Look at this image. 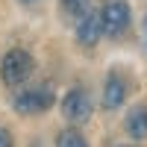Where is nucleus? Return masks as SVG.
Here are the masks:
<instances>
[{"instance_id": "obj_8", "label": "nucleus", "mask_w": 147, "mask_h": 147, "mask_svg": "<svg viewBox=\"0 0 147 147\" xmlns=\"http://www.w3.org/2000/svg\"><path fill=\"white\" fill-rule=\"evenodd\" d=\"M56 147H88V138H85L77 127L68 124V127L56 136Z\"/></svg>"}, {"instance_id": "obj_7", "label": "nucleus", "mask_w": 147, "mask_h": 147, "mask_svg": "<svg viewBox=\"0 0 147 147\" xmlns=\"http://www.w3.org/2000/svg\"><path fill=\"white\" fill-rule=\"evenodd\" d=\"M124 129L132 141H144L147 138V103H136L124 118Z\"/></svg>"}, {"instance_id": "obj_5", "label": "nucleus", "mask_w": 147, "mask_h": 147, "mask_svg": "<svg viewBox=\"0 0 147 147\" xmlns=\"http://www.w3.org/2000/svg\"><path fill=\"white\" fill-rule=\"evenodd\" d=\"M103 100L100 106L106 109V112H115V109H121L127 103V97H129V80L124 77L121 71H109V77L103 80Z\"/></svg>"}, {"instance_id": "obj_10", "label": "nucleus", "mask_w": 147, "mask_h": 147, "mask_svg": "<svg viewBox=\"0 0 147 147\" xmlns=\"http://www.w3.org/2000/svg\"><path fill=\"white\" fill-rule=\"evenodd\" d=\"M0 147H15V138H12V132L6 127H0Z\"/></svg>"}, {"instance_id": "obj_1", "label": "nucleus", "mask_w": 147, "mask_h": 147, "mask_svg": "<svg viewBox=\"0 0 147 147\" xmlns=\"http://www.w3.org/2000/svg\"><path fill=\"white\" fill-rule=\"evenodd\" d=\"M32 74H35V59L30 50L12 47V50L3 53V59H0V80H3L6 88H21Z\"/></svg>"}, {"instance_id": "obj_9", "label": "nucleus", "mask_w": 147, "mask_h": 147, "mask_svg": "<svg viewBox=\"0 0 147 147\" xmlns=\"http://www.w3.org/2000/svg\"><path fill=\"white\" fill-rule=\"evenodd\" d=\"M59 3H62V9L68 12V15H77V18L82 15L85 9H91V6H88V0H59Z\"/></svg>"}, {"instance_id": "obj_4", "label": "nucleus", "mask_w": 147, "mask_h": 147, "mask_svg": "<svg viewBox=\"0 0 147 147\" xmlns=\"http://www.w3.org/2000/svg\"><path fill=\"white\" fill-rule=\"evenodd\" d=\"M56 106V91L53 85H32L12 94V109L18 115H44Z\"/></svg>"}, {"instance_id": "obj_11", "label": "nucleus", "mask_w": 147, "mask_h": 147, "mask_svg": "<svg viewBox=\"0 0 147 147\" xmlns=\"http://www.w3.org/2000/svg\"><path fill=\"white\" fill-rule=\"evenodd\" d=\"M18 3H21V6H35L38 0H18Z\"/></svg>"}, {"instance_id": "obj_13", "label": "nucleus", "mask_w": 147, "mask_h": 147, "mask_svg": "<svg viewBox=\"0 0 147 147\" xmlns=\"http://www.w3.org/2000/svg\"><path fill=\"white\" fill-rule=\"evenodd\" d=\"M144 27H147V15H144Z\"/></svg>"}, {"instance_id": "obj_3", "label": "nucleus", "mask_w": 147, "mask_h": 147, "mask_svg": "<svg viewBox=\"0 0 147 147\" xmlns=\"http://www.w3.org/2000/svg\"><path fill=\"white\" fill-rule=\"evenodd\" d=\"M59 109H62V118L68 121L71 127H82V124H88L91 115H94L91 91L85 88V85H71V88L62 94V100H59Z\"/></svg>"}, {"instance_id": "obj_6", "label": "nucleus", "mask_w": 147, "mask_h": 147, "mask_svg": "<svg viewBox=\"0 0 147 147\" xmlns=\"http://www.w3.org/2000/svg\"><path fill=\"white\" fill-rule=\"evenodd\" d=\"M74 38H77L80 47L85 50H94L97 41L103 38V30H100V18H97L94 9H85L82 15L77 18V30H74Z\"/></svg>"}, {"instance_id": "obj_12", "label": "nucleus", "mask_w": 147, "mask_h": 147, "mask_svg": "<svg viewBox=\"0 0 147 147\" xmlns=\"http://www.w3.org/2000/svg\"><path fill=\"white\" fill-rule=\"evenodd\" d=\"M115 147H136V144H115Z\"/></svg>"}, {"instance_id": "obj_2", "label": "nucleus", "mask_w": 147, "mask_h": 147, "mask_svg": "<svg viewBox=\"0 0 147 147\" xmlns=\"http://www.w3.org/2000/svg\"><path fill=\"white\" fill-rule=\"evenodd\" d=\"M97 18H100L103 35L112 38V41H121L129 32V27H132V9H129L127 0H103Z\"/></svg>"}]
</instances>
